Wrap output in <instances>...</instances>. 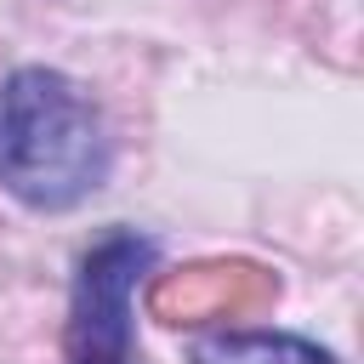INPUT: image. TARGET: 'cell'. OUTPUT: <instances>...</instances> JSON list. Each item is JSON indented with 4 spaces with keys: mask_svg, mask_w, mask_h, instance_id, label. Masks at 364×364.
Instances as JSON below:
<instances>
[{
    "mask_svg": "<svg viewBox=\"0 0 364 364\" xmlns=\"http://www.w3.org/2000/svg\"><path fill=\"white\" fill-rule=\"evenodd\" d=\"M188 364H336V353H324L318 341L296 336V330H267V324H245V330H210L193 341Z\"/></svg>",
    "mask_w": 364,
    "mask_h": 364,
    "instance_id": "cell-3",
    "label": "cell"
},
{
    "mask_svg": "<svg viewBox=\"0 0 364 364\" xmlns=\"http://www.w3.org/2000/svg\"><path fill=\"white\" fill-rule=\"evenodd\" d=\"M108 171V119L74 74L23 63L0 80V193L23 210L63 216L102 193Z\"/></svg>",
    "mask_w": 364,
    "mask_h": 364,
    "instance_id": "cell-1",
    "label": "cell"
},
{
    "mask_svg": "<svg viewBox=\"0 0 364 364\" xmlns=\"http://www.w3.org/2000/svg\"><path fill=\"white\" fill-rule=\"evenodd\" d=\"M159 245L136 228L102 233L68 290V364H136V284L154 273Z\"/></svg>",
    "mask_w": 364,
    "mask_h": 364,
    "instance_id": "cell-2",
    "label": "cell"
}]
</instances>
